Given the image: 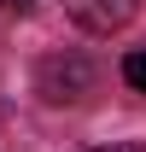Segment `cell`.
Masks as SVG:
<instances>
[{"label":"cell","instance_id":"6da1fadb","mask_svg":"<svg viewBox=\"0 0 146 152\" xmlns=\"http://www.w3.org/2000/svg\"><path fill=\"white\" fill-rule=\"evenodd\" d=\"M99 88V64L88 53H47L35 64V94L47 105H76V99H88Z\"/></svg>","mask_w":146,"mask_h":152},{"label":"cell","instance_id":"5b68a950","mask_svg":"<svg viewBox=\"0 0 146 152\" xmlns=\"http://www.w3.org/2000/svg\"><path fill=\"white\" fill-rule=\"evenodd\" d=\"M0 6H6V12H29L35 0H0Z\"/></svg>","mask_w":146,"mask_h":152},{"label":"cell","instance_id":"3957f363","mask_svg":"<svg viewBox=\"0 0 146 152\" xmlns=\"http://www.w3.org/2000/svg\"><path fill=\"white\" fill-rule=\"evenodd\" d=\"M123 82L134 88V94H146V47H134V53H123Z\"/></svg>","mask_w":146,"mask_h":152},{"label":"cell","instance_id":"277c9868","mask_svg":"<svg viewBox=\"0 0 146 152\" xmlns=\"http://www.w3.org/2000/svg\"><path fill=\"white\" fill-rule=\"evenodd\" d=\"M93 152H146L140 140H111V146H93Z\"/></svg>","mask_w":146,"mask_h":152},{"label":"cell","instance_id":"7a4b0ae2","mask_svg":"<svg viewBox=\"0 0 146 152\" xmlns=\"http://www.w3.org/2000/svg\"><path fill=\"white\" fill-rule=\"evenodd\" d=\"M64 12H70V23L88 29V35H117V29L140 12V0H64Z\"/></svg>","mask_w":146,"mask_h":152}]
</instances>
